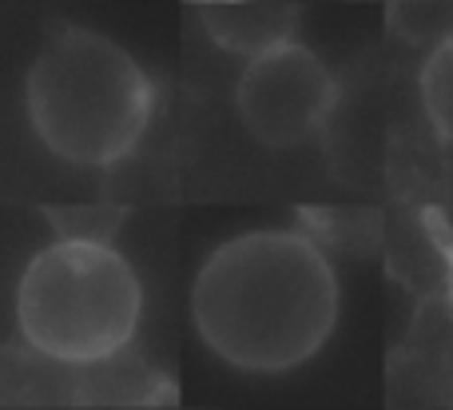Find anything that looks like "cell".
Wrapping results in <instances>:
<instances>
[{"label":"cell","instance_id":"6da1fadb","mask_svg":"<svg viewBox=\"0 0 453 410\" xmlns=\"http://www.w3.org/2000/svg\"><path fill=\"white\" fill-rule=\"evenodd\" d=\"M342 283L330 255L298 228H258L219 244L191 283V323L219 363L282 375L330 343Z\"/></svg>","mask_w":453,"mask_h":410},{"label":"cell","instance_id":"7a4b0ae2","mask_svg":"<svg viewBox=\"0 0 453 410\" xmlns=\"http://www.w3.org/2000/svg\"><path fill=\"white\" fill-rule=\"evenodd\" d=\"M24 112L60 164L100 172L140 148L156 112V88L119 40L68 24L32 56Z\"/></svg>","mask_w":453,"mask_h":410},{"label":"cell","instance_id":"8992f818","mask_svg":"<svg viewBox=\"0 0 453 410\" xmlns=\"http://www.w3.org/2000/svg\"><path fill=\"white\" fill-rule=\"evenodd\" d=\"M418 100L430 128L453 148V32L430 48L422 72H418Z\"/></svg>","mask_w":453,"mask_h":410},{"label":"cell","instance_id":"52a82bcc","mask_svg":"<svg viewBox=\"0 0 453 410\" xmlns=\"http://www.w3.org/2000/svg\"><path fill=\"white\" fill-rule=\"evenodd\" d=\"M446 319L453 327V271H449V283H446Z\"/></svg>","mask_w":453,"mask_h":410},{"label":"cell","instance_id":"277c9868","mask_svg":"<svg viewBox=\"0 0 453 410\" xmlns=\"http://www.w3.org/2000/svg\"><path fill=\"white\" fill-rule=\"evenodd\" d=\"M338 104V80L319 52L295 36L247 56L234 112L255 143L263 148H298L330 120Z\"/></svg>","mask_w":453,"mask_h":410},{"label":"cell","instance_id":"3957f363","mask_svg":"<svg viewBox=\"0 0 453 410\" xmlns=\"http://www.w3.org/2000/svg\"><path fill=\"white\" fill-rule=\"evenodd\" d=\"M140 319V275L108 239H56L32 255L16 283V331L24 347L48 363H108L132 347Z\"/></svg>","mask_w":453,"mask_h":410},{"label":"cell","instance_id":"5b68a950","mask_svg":"<svg viewBox=\"0 0 453 410\" xmlns=\"http://www.w3.org/2000/svg\"><path fill=\"white\" fill-rule=\"evenodd\" d=\"M203 24L223 48L255 56L263 48L290 40V12L282 4H255V0H207Z\"/></svg>","mask_w":453,"mask_h":410}]
</instances>
